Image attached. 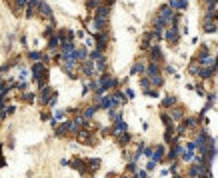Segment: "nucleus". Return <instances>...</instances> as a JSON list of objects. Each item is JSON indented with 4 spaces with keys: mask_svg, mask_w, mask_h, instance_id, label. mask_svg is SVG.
<instances>
[{
    "mask_svg": "<svg viewBox=\"0 0 218 178\" xmlns=\"http://www.w3.org/2000/svg\"><path fill=\"white\" fill-rule=\"evenodd\" d=\"M30 58H32V60H40L42 54H40V52H30Z\"/></svg>",
    "mask_w": 218,
    "mask_h": 178,
    "instance_id": "23",
    "label": "nucleus"
},
{
    "mask_svg": "<svg viewBox=\"0 0 218 178\" xmlns=\"http://www.w3.org/2000/svg\"><path fill=\"white\" fill-rule=\"evenodd\" d=\"M160 118H162V122L166 124V128H172V126H174V120H172V118L168 116V114H164V112H162V116H160Z\"/></svg>",
    "mask_w": 218,
    "mask_h": 178,
    "instance_id": "18",
    "label": "nucleus"
},
{
    "mask_svg": "<svg viewBox=\"0 0 218 178\" xmlns=\"http://www.w3.org/2000/svg\"><path fill=\"white\" fill-rule=\"evenodd\" d=\"M96 108H98V106H90V108H86L82 116L86 118V120H90V118H92V116H94V112H96Z\"/></svg>",
    "mask_w": 218,
    "mask_h": 178,
    "instance_id": "17",
    "label": "nucleus"
},
{
    "mask_svg": "<svg viewBox=\"0 0 218 178\" xmlns=\"http://www.w3.org/2000/svg\"><path fill=\"white\" fill-rule=\"evenodd\" d=\"M136 178H148V176H146V170H140V172H138V176H136Z\"/></svg>",
    "mask_w": 218,
    "mask_h": 178,
    "instance_id": "27",
    "label": "nucleus"
},
{
    "mask_svg": "<svg viewBox=\"0 0 218 178\" xmlns=\"http://www.w3.org/2000/svg\"><path fill=\"white\" fill-rule=\"evenodd\" d=\"M24 98L28 100V102H32V100H34V94H32V92H28V94H24Z\"/></svg>",
    "mask_w": 218,
    "mask_h": 178,
    "instance_id": "26",
    "label": "nucleus"
},
{
    "mask_svg": "<svg viewBox=\"0 0 218 178\" xmlns=\"http://www.w3.org/2000/svg\"><path fill=\"white\" fill-rule=\"evenodd\" d=\"M126 122H124L122 120V118H120V120H116V124H114V134H120V132H126Z\"/></svg>",
    "mask_w": 218,
    "mask_h": 178,
    "instance_id": "8",
    "label": "nucleus"
},
{
    "mask_svg": "<svg viewBox=\"0 0 218 178\" xmlns=\"http://www.w3.org/2000/svg\"><path fill=\"white\" fill-rule=\"evenodd\" d=\"M64 118V110H54V120H62Z\"/></svg>",
    "mask_w": 218,
    "mask_h": 178,
    "instance_id": "22",
    "label": "nucleus"
},
{
    "mask_svg": "<svg viewBox=\"0 0 218 178\" xmlns=\"http://www.w3.org/2000/svg\"><path fill=\"white\" fill-rule=\"evenodd\" d=\"M74 56H76V60H86V58H88V52H86V48H78V50L74 52Z\"/></svg>",
    "mask_w": 218,
    "mask_h": 178,
    "instance_id": "12",
    "label": "nucleus"
},
{
    "mask_svg": "<svg viewBox=\"0 0 218 178\" xmlns=\"http://www.w3.org/2000/svg\"><path fill=\"white\" fill-rule=\"evenodd\" d=\"M140 84H142L144 92H148V90H150V80H148V78H142V82H140Z\"/></svg>",
    "mask_w": 218,
    "mask_h": 178,
    "instance_id": "21",
    "label": "nucleus"
},
{
    "mask_svg": "<svg viewBox=\"0 0 218 178\" xmlns=\"http://www.w3.org/2000/svg\"><path fill=\"white\" fill-rule=\"evenodd\" d=\"M154 168H156V162H154V160H150L148 166H146V170H154Z\"/></svg>",
    "mask_w": 218,
    "mask_h": 178,
    "instance_id": "25",
    "label": "nucleus"
},
{
    "mask_svg": "<svg viewBox=\"0 0 218 178\" xmlns=\"http://www.w3.org/2000/svg\"><path fill=\"white\" fill-rule=\"evenodd\" d=\"M118 136V142L120 144H128L130 142V134H126V132H120V134H116Z\"/></svg>",
    "mask_w": 218,
    "mask_h": 178,
    "instance_id": "16",
    "label": "nucleus"
},
{
    "mask_svg": "<svg viewBox=\"0 0 218 178\" xmlns=\"http://www.w3.org/2000/svg\"><path fill=\"white\" fill-rule=\"evenodd\" d=\"M52 90L50 88H48V86H42V92H40V102H42V104H48V100H50L52 98Z\"/></svg>",
    "mask_w": 218,
    "mask_h": 178,
    "instance_id": "4",
    "label": "nucleus"
},
{
    "mask_svg": "<svg viewBox=\"0 0 218 178\" xmlns=\"http://www.w3.org/2000/svg\"><path fill=\"white\" fill-rule=\"evenodd\" d=\"M98 166H100V160H98V158H92V160L86 162V168H90V170H96Z\"/></svg>",
    "mask_w": 218,
    "mask_h": 178,
    "instance_id": "15",
    "label": "nucleus"
},
{
    "mask_svg": "<svg viewBox=\"0 0 218 178\" xmlns=\"http://www.w3.org/2000/svg\"><path fill=\"white\" fill-rule=\"evenodd\" d=\"M162 156H164V146H158V148L152 150V156H150V158L154 160V162H160Z\"/></svg>",
    "mask_w": 218,
    "mask_h": 178,
    "instance_id": "7",
    "label": "nucleus"
},
{
    "mask_svg": "<svg viewBox=\"0 0 218 178\" xmlns=\"http://www.w3.org/2000/svg\"><path fill=\"white\" fill-rule=\"evenodd\" d=\"M68 132H70V122H64L56 128V136H64V134H68Z\"/></svg>",
    "mask_w": 218,
    "mask_h": 178,
    "instance_id": "10",
    "label": "nucleus"
},
{
    "mask_svg": "<svg viewBox=\"0 0 218 178\" xmlns=\"http://www.w3.org/2000/svg\"><path fill=\"white\" fill-rule=\"evenodd\" d=\"M126 98H134V92H132V90H130V88L126 90Z\"/></svg>",
    "mask_w": 218,
    "mask_h": 178,
    "instance_id": "28",
    "label": "nucleus"
},
{
    "mask_svg": "<svg viewBox=\"0 0 218 178\" xmlns=\"http://www.w3.org/2000/svg\"><path fill=\"white\" fill-rule=\"evenodd\" d=\"M164 38L170 42V44H176V42H178V38H180V32H178V26H176V24L166 26V34H164Z\"/></svg>",
    "mask_w": 218,
    "mask_h": 178,
    "instance_id": "1",
    "label": "nucleus"
},
{
    "mask_svg": "<svg viewBox=\"0 0 218 178\" xmlns=\"http://www.w3.org/2000/svg\"><path fill=\"white\" fill-rule=\"evenodd\" d=\"M144 70H146V66H144L142 62H136L134 66H132V70H130V72H132V74H140V72H144Z\"/></svg>",
    "mask_w": 218,
    "mask_h": 178,
    "instance_id": "14",
    "label": "nucleus"
},
{
    "mask_svg": "<svg viewBox=\"0 0 218 178\" xmlns=\"http://www.w3.org/2000/svg\"><path fill=\"white\" fill-rule=\"evenodd\" d=\"M150 56H152V62H162V52H160V48L158 46H152L150 48Z\"/></svg>",
    "mask_w": 218,
    "mask_h": 178,
    "instance_id": "6",
    "label": "nucleus"
},
{
    "mask_svg": "<svg viewBox=\"0 0 218 178\" xmlns=\"http://www.w3.org/2000/svg\"><path fill=\"white\" fill-rule=\"evenodd\" d=\"M170 118L172 120H184V110L180 108V106H174V108L170 110Z\"/></svg>",
    "mask_w": 218,
    "mask_h": 178,
    "instance_id": "5",
    "label": "nucleus"
},
{
    "mask_svg": "<svg viewBox=\"0 0 218 178\" xmlns=\"http://www.w3.org/2000/svg\"><path fill=\"white\" fill-rule=\"evenodd\" d=\"M98 82H100V88H102V90H108V88H114V86H116V78H112V76H102Z\"/></svg>",
    "mask_w": 218,
    "mask_h": 178,
    "instance_id": "2",
    "label": "nucleus"
},
{
    "mask_svg": "<svg viewBox=\"0 0 218 178\" xmlns=\"http://www.w3.org/2000/svg\"><path fill=\"white\" fill-rule=\"evenodd\" d=\"M58 46H60V38H58V36H52V38L48 40V48H50V50H56Z\"/></svg>",
    "mask_w": 218,
    "mask_h": 178,
    "instance_id": "13",
    "label": "nucleus"
},
{
    "mask_svg": "<svg viewBox=\"0 0 218 178\" xmlns=\"http://www.w3.org/2000/svg\"><path fill=\"white\" fill-rule=\"evenodd\" d=\"M36 6H38V0H30V2H28V6H26V16H28V18H32V16H34Z\"/></svg>",
    "mask_w": 218,
    "mask_h": 178,
    "instance_id": "9",
    "label": "nucleus"
},
{
    "mask_svg": "<svg viewBox=\"0 0 218 178\" xmlns=\"http://www.w3.org/2000/svg\"><path fill=\"white\" fill-rule=\"evenodd\" d=\"M26 4H28V0H16V6L18 8H24Z\"/></svg>",
    "mask_w": 218,
    "mask_h": 178,
    "instance_id": "24",
    "label": "nucleus"
},
{
    "mask_svg": "<svg viewBox=\"0 0 218 178\" xmlns=\"http://www.w3.org/2000/svg\"><path fill=\"white\" fill-rule=\"evenodd\" d=\"M72 166H74L76 170H80V172H86V164H84V162H80V160H74Z\"/></svg>",
    "mask_w": 218,
    "mask_h": 178,
    "instance_id": "20",
    "label": "nucleus"
},
{
    "mask_svg": "<svg viewBox=\"0 0 218 178\" xmlns=\"http://www.w3.org/2000/svg\"><path fill=\"white\" fill-rule=\"evenodd\" d=\"M36 8H38V12L44 16V18H52V10H50V6H48L44 0H38V6Z\"/></svg>",
    "mask_w": 218,
    "mask_h": 178,
    "instance_id": "3",
    "label": "nucleus"
},
{
    "mask_svg": "<svg viewBox=\"0 0 218 178\" xmlns=\"http://www.w3.org/2000/svg\"><path fill=\"white\" fill-rule=\"evenodd\" d=\"M174 104H176V96H166L162 100V108H172Z\"/></svg>",
    "mask_w": 218,
    "mask_h": 178,
    "instance_id": "11",
    "label": "nucleus"
},
{
    "mask_svg": "<svg viewBox=\"0 0 218 178\" xmlns=\"http://www.w3.org/2000/svg\"><path fill=\"white\" fill-rule=\"evenodd\" d=\"M216 28H218V26L212 24V20H204V30H206V32H214Z\"/></svg>",
    "mask_w": 218,
    "mask_h": 178,
    "instance_id": "19",
    "label": "nucleus"
}]
</instances>
